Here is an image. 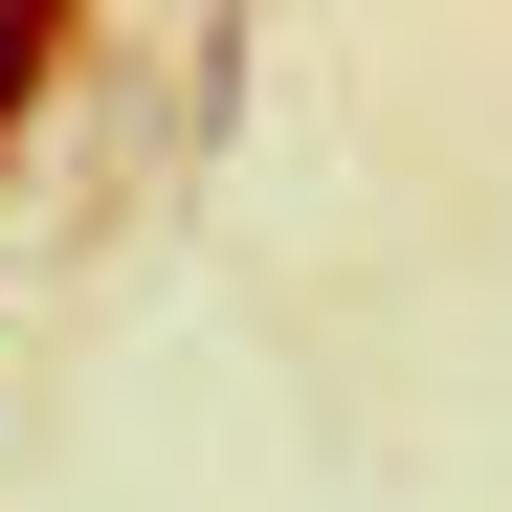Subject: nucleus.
I'll return each instance as SVG.
<instances>
[{"mask_svg":"<svg viewBox=\"0 0 512 512\" xmlns=\"http://www.w3.org/2000/svg\"><path fill=\"white\" fill-rule=\"evenodd\" d=\"M45 67H67V23H45V0H0V134H23V90H45Z\"/></svg>","mask_w":512,"mask_h":512,"instance_id":"f257e3e1","label":"nucleus"}]
</instances>
